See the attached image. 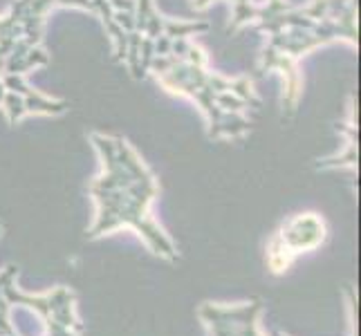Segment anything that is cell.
I'll use <instances>...</instances> for the list:
<instances>
[{"mask_svg": "<svg viewBox=\"0 0 361 336\" xmlns=\"http://www.w3.org/2000/svg\"><path fill=\"white\" fill-rule=\"evenodd\" d=\"M90 141L102 157V175L90 182V195L97 205V216L86 238L95 240L122 227H130L144 238L155 256L177 262L179 253L164 229L150 216V205L159 195L153 173L124 137H108L93 132Z\"/></svg>", "mask_w": 361, "mask_h": 336, "instance_id": "cell-1", "label": "cell"}, {"mask_svg": "<svg viewBox=\"0 0 361 336\" xmlns=\"http://www.w3.org/2000/svg\"><path fill=\"white\" fill-rule=\"evenodd\" d=\"M148 72H153L157 83L166 88L168 93L191 97L195 104L202 108L209 121V139L220 137H243L245 132L252 130V121L238 112H225L216 106L218 93H234L249 106L258 108L260 99L254 95V83L249 77L227 79L216 72H209L204 65H193L173 54L155 56L150 63Z\"/></svg>", "mask_w": 361, "mask_h": 336, "instance_id": "cell-2", "label": "cell"}, {"mask_svg": "<svg viewBox=\"0 0 361 336\" xmlns=\"http://www.w3.org/2000/svg\"><path fill=\"white\" fill-rule=\"evenodd\" d=\"M357 7L348 9L341 18L319 20L314 27L287 25L269 32L267 47L258 65V74H265L269 70H278L283 74V117L292 119L298 106L300 77L296 72V61L307 54L310 49L332 43V40H348L350 45H357Z\"/></svg>", "mask_w": 361, "mask_h": 336, "instance_id": "cell-3", "label": "cell"}, {"mask_svg": "<svg viewBox=\"0 0 361 336\" xmlns=\"http://www.w3.org/2000/svg\"><path fill=\"white\" fill-rule=\"evenodd\" d=\"M326 240V222L316 213H298L280 227L267 247V262L274 273L287 271L296 256L316 249Z\"/></svg>", "mask_w": 361, "mask_h": 336, "instance_id": "cell-4", "label": "cell"}, {"mask_svg": "<svg viewBox=\"0 0 361 336\" xmlns=\"http://www.w3.org/2000/svg\"><path fill=\"white\" fill-rule=\"evenodd\" d=\"M263 310V301L254 298L240 305L202 303L198 317L204 321L211 336H260L256 319Z\"/></svg>", "mask_w": 361, "mask_h": 336, "instance_id": "cell-5", "label": "cell"}, {"mask_svg": "<svg viewBox=\"0 0 361 336\" xmlns=\"http://www.w3.org/2000/svg\"><path fill=\"white\" fill-rule=\"evenodd\" d=\"M5 90H12V93L21 95L25 99V110L27 115H63L67 112L70 104L61 99H47L41 93H36L27 86V81L23 74H0Z\"/></svg>", "mask_w": 361, "mask_h": 336, "instance_id": "cell-6", "label": "cell"}, {"mask_svg": "<svg viewBox=\"0 0 361 336\" xmlns=\"http://www.w3.org/2000/svg\"><path fill=\"white\" fill-rule=\"evenodd\" d=\"M170 54L186 61V63H193V65H204L207 67V52L200 45L191 43L188 38H173L170 43Z\"/></svg>", "mask_w": 361, "mask_h": 336, "instance_id": "cell-7", "label": "cell"}, {"mask_svg": "<svg viewBox=\"0 0 361 336\" xmlns=\"http://www.w3.org/2000/svg\"><path fill=\"white\" fill-rule=\"evenodd\" d=\"M0 106H3V112H5V117L7 121L12 126H16L18 121H21L25 115H27V110H25V99L21 95H16L12 93V90H7L3 101H0Z\"/></svg>", "mask_w": 361, "mask_h": 336, "instance_id": "cell-8", "label": "cell"}, {"mask_svg": "<svg viewBox=\"0 0 361 336\" xmlns=\"http://www.w3.org/2000/svg\"><path fill=\"white\" fill-rule=\"evenodd\" d=\"M49 63V56H47V52L41 47V45H36V47H32L29 49V52L18 61V63L9 70V72H5V74H23V72H27L29 67H36V65H47Z\"/></svg>", "mask_w": 361, "mask_h": 336, "instance_id": "cell-9", "label": "cell"}, {"mask_svg": "<svg viewBox=\"0 0 361 336\" xmlns=\"http://www.w3.org/2000/svg\"><path fill=\"white\" fill-rule=\"evenodd\" d=\"M139 45H142V34L133 29V32H128V45H126V63H128V70L130 74L135 79H144L142 77V70H139Z\"/></svg>", "mask_w": 361, "mask_h": 336, "instance_id": "cell-10", "label": "cell"}, {"mask_svg": "<svg viewBox=\"0 0 361 336\" xmlns=\"http://www.w3.org/2000/svg\"><path fill=\"white\" fill-rule=\"evenodd\" d=\"M153 58H155V40L142 34V45H139V70H142V77L148 74Z\"/></svg>", "mask_w": 361, "mask_h": 336, "instance_id": "cell-11", "label": "cell"}, {"mask_svg": "<svg viewBox=\"0 0 361 336\" xmlns=\"http://www.w3.org/2000/svg\"><path fill=\"white\" fill-rule=\"evenodd\" d=\"M110 7L115 9V12H128V14H135V5L137 0H108Z\"/></svg>", "mask_w": 361, "mask_h": 336, "instance_id": "cell-12", "label": "cell"}, {"mask_svg": "<svg viewBox=\"0 0 361 336\" xmlns=\"http://www.w3.org/2000/svg\"><path fill=\"white\" fill-rule=\"evenodd\" d=\"M170 43H173V38L157 36L155 38V56H166V54H170Z\"/></svg>", "mask_w": 361, "mask_h": 336, "instance_id": "cell-13", "label": "cell"}, {"mask_svg": "<svg viewBox=\"0 0 361 336\" xmlns=\"http://www.w3.org/2000/svg\"><path fill=\"white\" fill-rule=\"evenodd\" d=\"M5 93H7V90H5V86H3V81H0V101H3Z\"/></svg>", "mask_w": 361, "mask_h": 336, "instance_id": "cell-14", "label": "cell"}]
</instances>
